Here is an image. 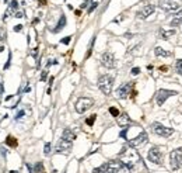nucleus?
<instances>
[{"instance_id": "33", "label": "nucleus", "mask_w": 182, "mask_h": 173, "mask_svg": "<svg viewBox=\"0 0 182 173\" xmlns=\"http://www.w3.org/2000/svg\"><path fill=\"white\" fill-rule=\"evenodd\" d=\"M4 38H6V30H4L3 27H0V42H1Z\"/></svg>"}, {"instance_id": "2", "label": "nucleus", "mask_w": 182, "mask_h": 173, "mask_svg": "<svg viewBox=\"0 0 182 173\" xmlns=\"http://www.w3.org/2000/svg\"><path fill=\"white\" fill-rule=\"evenodd\" d=\"M123 163L118 159V160H111V162H107L104 165H101L99 168H97L94 173H118V170L120 169Z\"/></svg>"}, {"instance_id": "28", "label": "nucleus", "mask_w": 182, "mask_h": 173, "mask_svg": "<svg viewBox=\"0 0 182 173\" xmlns=\"http://www.w3.org/2000/svg\"><path fill=\"white\" fill-rule=\"evenodd\" d=\"M95 118H97V116H95V114L90 116V118H87V120H85V124H87V125H93L94 121H95Z\"/></svg>"}, {"instance_id": "21", "label": "nucleus", "mask_w": 182, "mask_h": 173, "mask_svg": "<svg viewBox=\"0 0 182 173\" xmlns=\"http://www.w3.org/2000/svg\"><path fill=\"white\" fill-rule=\"evenodd\" d=\"M154 53H156V56H163V58L171 56V52H169V51H165V49H163L161 47H157V48L154 49Z\"/></svg>"}, {"instance_id": "3", "label": "nucleus", "mask_w": 182, "mask_h": 173, "mask_svg": "<svg viewBox=\"0 0 182 173\" xmlns=\"http://www.w3.org/2000/svg\"><path fill=\"white\" fill-rule=\"evenodd\" d=\"M112 86H114V79H112V76H109V75H102V76H99L98 87L105 96H109V94H111Z\"/></svg>"}, {"instance_id": "10", "label": "nucleus", "mask_w": 182, "mask_h": 173, "mask_svg": "<svg viewBox=\"0 0 182 173\" xmlns=\"http://www.w3.org/2000/svg\"><path fill=\"white\" fill-rule=\"evenodd\" d=\"M101 63H102L105 68H108V69L115 68L116 62H115V56H114V53H112V52H104L102 56H101Z\"/></svg>"}, {"instance_id": "41", "label": "nucleus", "mask_w": 182, "mask_h": 173, "mask_svg": "<svg viewBox=\"0 0 182 173\" xmlns=\"http://www.w3.org/2000/svg\"><path fill=\"white\" fill-rule=\"evenodd\" d=\"M3 92H4V87H3V83H1V79H0V96L3 94Z\"/></svg>"}, {"instance_id": "20", "label": "nucleus", "mask_w": 182, "mask_h": 173, "mask_svg": "<svg viewBox=\"0 0 182 173\" xmlns=\"http://www.w3.org/2000/svg\"><path fill=\"white\" fill-rule=\"evenodd\" d=\"M172 35H175L174 28H171V30H160V38L161 39H169Z\"/></svg>"}, {"instance_id": "39", "label": "nucleus", "mask_w": 182, "mask_h": 173, "mask_svg": "<svg viewBox=\"0 0 182 173\" xmlns=\"http://www.w3.org/2000/svg\"><path fill=\"white\" fill-rule=\"evenodd\" d=\"M14 17H17V18H21V17H24V13H23V11H17L16 14H14Z\"/></svg>"}, {"instance_id": "12", "label": "nucleus", "mask_w": 182, "mask_h": 173, "mask_svg": "<svg viewBox=\"0 0 182 173\" xmlns=\"http://www.w3.org/2000/svg\"><path fill=\"white\" fill-rule=\"evenodd\" d=\"M130 89H132V83H129V82L120 85V86L116 89V93H115L116 97L118 99H126L129 96V93H130Z\"/></svg>"}, {"instance_id": "45", "label": "nucleus", "mask_w": 182, "mask_h": 173, "mask_svg": "<svg viewBox=\"0 0 182 173\" xmlns=\"http://www.w3.org/2000/svg\"><path fill=\"white\" fill-rule=\"evenodd\" d=\"M9 173H18V172H17V170H10Z\"/></svg>"}, {"instance_id": "37", "label": "nucleus", "mask_w": 182, "mask_h": 173, "mask_svg": "<svg viewBox=\"0 0 182 173\" xmlns=\"http://www.w3.org/2000/svg\"><path fill=\"white\" fill-rule=\"evenodd\" d=\"M10 61H11V53H9V61H7V63L4 65V69H7V68L10 66Z\"/></svg>"}, {"instance_id": "9", "label": "nucleus", "mask_w": 182, "mask_h": 173, "mask_svg": "<svg viewBox=\"0 0 182 173\" xmlns=\"http://www.w3.org/2000/svg\"><path fill=\"white\" fill-rule=\"evenodd\" d=\"M175 94H177V92H174V90L161 89V90H158V92H157V94H156V102H157L158 106H163V104L167 102V99H168V97L175 96Z\"/></svg>"}, {"instance_id": "1", "label": "nucleus", "mask_w": 182, "mask_h": 173, "mask_svg": "<svg viewBox=\"0 0 182 173\" xmlns=\"http://www.w3.org/2000/svg\"><path fill=\"white\" fill-rule=\"evenodd\" d=\"M119 160L133 172H134L136 168H139L143 163V159H142L140 154L133 146H125L122 149V152L119 154Z\"/></svg>"}, {"instance_id": "27", "label": "nucleus", "mask_w": 182, "mask_h": 173, "mask_svg": "<svg viewBox=\"0 0 182 173\" xmlns=\"http://www.w3.org/2000/svg\"><path fill=\"white\" fill-rule=\"evenodd\" d=\"M97 7H98V1H93V3H91V6L88 7V14H91V13H93Z\"/></svg>"}, {"instance_id": "34", "label": "nucleus", "mask_w": 182, "mask_h": 173, "mask_svg": "<svg viewBox=\"0 0 182 173\" xmlns=\"http://www.w3.org/2000/svg\"><path fill=\"white\" fill-rule=\"evenodd\" d=\"M46 76H48V70H44V72H42V75H41V80H42V82H45V80H46Z\"/></svg>"}, {"instance_id": "14", "label": "nucleus", "mask_w": 182, "mask_h": 173, "mask_svg": "<svg viewBox=\"0 0 182 173\" xmlns=\"http://www.w3.org/2000/svg\"><path fill=\"white\" fill-rule=\"evenodd\" d=\"M70 149H71V142L70 141H66V139H60L59 141V144H58V146H56V152L58 154H69L70 152Z\"/></svg>"}, {"instance_id": "16", "label": "nucleus", "mask_w": 182, "mask_h": 173, "mask_svg": "<svg viewBox=\"0 0 182 173\" xmlns=\"http://www.w3.org/2000/svg\"><path fill=\"white\" fill-rule=\"evenodd\" d=\"M116 120H118V124H119L120 127H128V125L132 122L130 117H129L126 113H123V114H119V117H118Z\"/></svg>"}, {"instance_id": "25", "label": "nucleus", "mask_w": 182, "mask_h": 173, "mask_svg": "<svg viewBox=\"0 0 182 173\" xmlns=\"http://www.w3.org/2000/svg\"><path fill=\"white\" fill-rule=\"evenodd\" d=\"M94 42H95V35L93 37V39H91V42H90V47H88V52H87L85 58H90V55H91V52H93V47H94Z\"/></svg>"}, {"instance_id": "36", "label": "nucleus", "mask_w": 182, "mask_h": 173, "mask_svg": "<svg viewBox=\"0 0 182 173\" xmlns=\"http://www.w3.org/2000/svg\"><path fill=\"white\" fill-rule=\"evenodd\" d=\"M90 1H91V0H84V3L81 4V6H80V7H81V9H85V7L90 4Z\"/></svg>"}, {"instance_id": "18", "label": "nucleus", "mask_w": 182, "mask_h": 173, "mask_svg": "<svg viewBox=\"0 0 182 173\" xmlns=\"http://www.w3.org/2000/svg\"><path fill=\"white\" fill-rule=\"evenodd\" d=\"M62 139H66V141L73 142V141L76 139V134H74L70 128H66V130L63 131V134H62Z\"/></svg>"}, {"instance_id": "42", "label": "nucleus", "mask_w": 182, "mask_h": 173, "mask_svg": "<svg viewBox=\"0 0 182 173\" xmlns=\"http://www.w3.org/2000/svg\"><path fill=\"white\" fill-rule=\"evenodd\" d=\"M30 90H31V87H30L28 85H27V86H25V89H24V92L27 93V92H30Z\"/></svg>"}, {"instance_id": "43", "label": "nucleus", "mask_w": 182, "mask_h": 173, "mask_svg": "<svg viewBox=\"0 0 182 173\" xmlns=\"http://www.w3.org/2000/svg\"><path fill=\"white\" fill-rule=\"evenodd\" d=\"M160 70H161V72H165V70H167V66H161V68H160Z\"/></svg>"}, {"instance_id": "40", "label": "nucleus", "mask_w": 182, "mask_h": 173, "mask_svg": "<svg viewBox=\"0 0 182 173\" xmlns=\"http://www.w3.org/2000/svg\"><path fill=\"white\" fill-rule=\"evenodd\" d=\"M31 55H32V56H36V55H38V48H34L32 51H31Z\"/></svg>"}, {"instance_id": "6", "label": "nucleus", "mask_w": 182, "mask_h": 173, "mask_svg": "<svg viewBox=\"0 0 182 173\" xmlns=\"http://www.w3.org/2000/svg\"><path fill=\"white\" fill-rule=\"evenodd\" d=\"M147 159L149 162L154 163V165H161L163 163V152L158 146H151L147 154Z\"/></svg>"}, {"instance_id": "11", "label": "nucleus", "mask_w": 182, "mask_h": 173, "mask_svg": "<svg viewBox=\"0 0 182 173\" xmlns=\"http://www.w3.org/2000/svg\"><path fill=\"white\" fill-rule=\"evenodd\" d=\"M160 7L164 10V11H168V13H174L179 9V4L174 0H160Z\"/></svg>"}, {"instance_id": "31", "label": "nucleus", "mask_w": 182, "mask_h": 173, "mask_svg": "<svg viewBox=\"0 0 182 173\" xmlns=\"http://www.w3.org/2000/svg\"><path fill=\"white\" fill-rule=\"evenodd\" d=\"M70 41H71V37H70V35H69V37H65V38H62V39H60V42H62V44H65V45L70 44Z\"/></svg>"}, {"instance_id": "30", "label": "nucleus", "mask_w": 182, "mask_h": 173, "mask_svg": "<svg viewBox=\"0 0 182 173\" xmlns=\"http://www.w3.org/2000/svg\"><path fill=\"white\" fill-rule=\"evenodd\" d=\"M109 113H111L114 117H116V118L119 117V110H118V108H115V107H111V108H109Z\"/></svg>"}, {"instance_id": "24", "label": "nucleus", "mask_w": 182, "mask_h": 173, "mask_svg": "<svg viewBox=\"0 0 182 173\" xmlns=\"http://www.w3.org/2000/svg\"><path fill=\"white\" fill-rule=\"evenodd\" d=\"M175 70H177L178 75L182 76V59H178V61L175 62Z\"/></svg>"}, {"instance_id": "46", "label": "nucleus", "mask_w": 182, "mask_h": 173, "mask_svg": "<svg viewBox=\"0 0 182 173\" xmlns=\"http://www.w3.org/2000/svg\"><path fill=\"white\" fill-rule=\"evenodd\" d=\"M4 1H7V0H4Z\"/></svg>"}, {"instance_id": "8", "label": "nucleus", "mask_w": 182, "mask_h": 173, "mask_svg": "<svg viewBox=\"0 0 182 173\" xmlns=\"http://www.w3.org/2000/svg\"><path fill=\"white\" fill-rule=\"evenodd\" d=\"M147 141H149L147 132L146 131H142L137 137H134L133 139H128V144H129V146H133V148H140V146L146 145Z\"/></svg>"}, {"instance_id": "13", "label": "nucleus", "mask_w": 182, "mask_h": 173, "mask_svg": "<svg viewBox=\"0 0 182 173\" xmlns=\"http://www.w3.org/2000/svg\"><path fill=\"white\" fill-rule=\"evenodd\" d=\"M154 6L153 4H146V6H143L142 7V10H139L137 11V18H140V20H146V18L151 16L153 13H154Z\"/></svg>"}, {"instance_id": "38", "label": "nucleus", "mask_w": 182, "mask_h": 173, "mask_svg": "<svg viewBox=\"0 0 182 173\" xmlns=\"http://www.w3.org/2000/svg\"><path fill=\"white\" fill-rule=\"evenodd\" d=\"M21 30H23V25H21V24H18V25L14 27V31H16V33H20Z\"/></svg>"}, {"instance_id": "23", "label": "nucleus", "mask_w": 182, "mask_h": 173, "mask_svg": "<svg viewBox=\"0 0 182 173\" xmlns=\"http://www.w3.org/2000/svg\"><path fill=\"white\" fill-rule=\"evenodd\" d=\"M34 173H44V163L42 162H38L34 166Z\"/></svg>"}, {"instance_id": "19", "label": "nucleus", "mask_w": 182, "mask_h": 173, "mask_svg": "<svg viewBox=\"0 0 182 173\" xmlns=\"http://www.w3.org/2000/svg\"><path fill=\"white\" fill-rule=\"evenodd\" d=\"M181 23H182V10H179V11L175 13L174 18L171 20V27H178Z\"/></svg>"}, {"instance_id": "26", "label": "nucleus", "mask_w": 182, "mask_h": 173, "mask_svg": "<svg viewBox=\"0 0 182 173\" xmlns=\"http://www.w3.org/2000/svg\"><path fill=\"white\" fill-rule=\"evenodd\" d=\"M118 173H134V172H133V170H130V169H129L128 166L122 165V166H120V169L118 170Z\"/></svg>"}, {"instance_id": "35", "label": "nucleus", "mask_w": 182, "mask_h": 173, "mask_svg": "<svg viewBox=\"0 0 182 173\" xmlns=\"http://www.w3.org/2000/svg\"><path fill=\"white\" fill-rule=\"evenodd\" d=\"M139 73H140V69H139V68H133V69H132V75H133V76H136V75H139Z\"/></svg>"}, {"instance_id": "17", "label": "nucleus", "mask_w": 182, "mask_h": 173, "mask_svg": "<svg viewBox=\"0 0 182 173\" xmlns=\"http://www.w3.org/2000/svg\"><path fill=\"white\" fill-rule=\"evenodd\" d=\"M65 25H66V16L62 14L60 18H59V21H58V24H56V27L52 30V33H59V31H62V30L65 28Z\"/></svg>"}, {"instance_id": "44", "label": "nucleus", "mask_w": 182, "mask_h": 173, "mask_svg": "<svg viewBox=\"0 0 182 173\" xmlns=\"http://www.w3.org/2000/svg\"><path fill=\"white\" fill-rule=\"evenodd\" d=\"M4 51V47H0V52H3Z\"/></svg>"}, {"instance_id": "29", "label": "nucleus", "mask_w": 182, "mask_h": 173, "mask_svg": "<svg viewBox=\"0 0 182 173\" xmlns=\"http://www.w3.org/2000/svg\"><path fill=\"white\" fill-rule=\"evenodd\" d=\"M50 149H52L50 144H49V142H46V144H45V148H44V154H45V155L48 156V155L50 154Z\"/></svg>"}, {"instance_id": "4", "label": "nucleus", "mask_w": 182, "mask_h": 173, "mask_svg": "<svg viewBox=\"0 0 182 173\" xmlns=\"http://www.w3.org/2000/svg\"><path fill=\"white\" fill-rule=\"evenodd\" d=\"M169 163L172 170H178L182 166V148H177L169 154Z\"/></svg>"}, {"instance_id": "7", "label": "nucleus", "mask_w": 182, "mask_h": 173, "mask_svg": "<svg viewBox=\"0 0 182 173\" xmlns=\"http://www.w3.org/2000/svg\"><path fill=\"white\" fill-rule=\"evenodd\" d=\"M94 106V100L90 99V97H80L77 102H76V111L83 114L85 113L88 108H91Z\"/></svg>"}, {"instance_id": "22", "label": "nucleus", "mask_w": 182, "mask_h": 173, "mask_svg": "<svg viewBox=\"0 0 182 173\" xmlns=\"http://www.w3.org/2000/svg\"><path fill=\"white\" fill-rule=\"evenodd\" d=\"M6 144H7V145H10V146H13V148H16V146H17V139L13 138L11 135H9L7 139H6Z\"/></svg>"}, {"instance_id": "32", "label": "nucleus", "mask_w": 182, "mask_h": 173, "mask_svg": "<svg viewBox=\"0 0 182 173\" xmlns=\"http://www.w3.org/2000/svg\"><path fill=\"white\" fill-rule=\"evenodd\" d=\"M24 114H25V111H24V110H20V111L16 114V117H14V118H16V120H20V118H23V117H24Z\"/></svg>"}, {"instance_id": "5", "label": "nucleus", "mask_w": 182, "mask_h": 173, "mask_svg": "<svg viewBox=\"0 0 182 173\" xmlns=\"http://www.w3.org/2000/svg\"><path fill=\"white\" fill-rule=\"evenodd\" d=\"M151 130H153V132L154 134H157L158 137H171L172 134H174V128H169V127H165V125H163V124H160V122H153L151 124Z\"/></svg>"}, {"instance_id": "15", "label": "nucleus", "mask_w": 182, "mask_h": 173, "mask_svg": "<svg viewBox=\"0 0 182 173\" xmlns=\"http://www.w3.org/2000/svg\"><path fill=\"white\" fill-rule=\"evenodd\" d=\"M17 9H18V1H17V0L10 1V3H9V7H7V10H6V13L3 14V20H7V18L10 17V14H16Z\"/></svg>"}]
</instances>
